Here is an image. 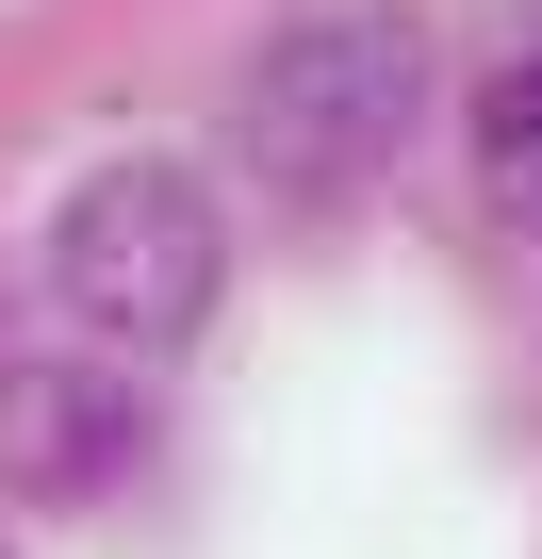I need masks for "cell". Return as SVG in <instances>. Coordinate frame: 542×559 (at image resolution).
Wrapping results in <instances>:
<instances>
[{
    "mask_svg": "<svg viewBox=\"0 0 542 559\" xmlns=\"http://www.w3.org/2000/svg\"><path fill=\"white\" fill-rule=\"evenodd\" d=\"M230 297V214L181 148H116L50 198V313L99 362H181Z\"/></svg>",
    "mask_w": 542,
    "mask_h": 559,
    "instance_id": "2",
    "label": "cell"
},
{
    "mask_svg": "<svg viewBox=\"0 0 542 559\" xmlns=\"http://www.w3.org/2000/svg\"><path fill=\"white\" fill-rule=\"evenodd\" d=\"M148 461V395L99 346H17L0 362V510H99Z\"/></svg>",
    "mask_w": 542,
    "mask_h": 559,
    "instance_id": "3",
    "label": "cell"
},
{
    "mask_svg": "<svg viewBox=\"0 0 542 559\" xmlns=\"http://www.w3.org/2000/svg\"><path fill=\"white\" fill-rule=\"evenodd\" d=\"M460 132H477V198H493L509 230H542V50H509Z\"/></svg>",
    "mask_w": 542,
    "mask_h": 559,
    "instance_id": "4",
    "label": "cell"
},
{
    "mask_svg": "<svg viewBox=\"0 0 542 559\" xmlns=\"http://www.w3.org/2000/svg\"><path fill=\"white\" fill-rule=\"evenodd\" d=\"M427 116V17L411 0H280L230 83V132H246V181L297 198V214H346Z\"/></svg>",
    "mask_w": 542,
    "mask_h": 559,
    "instance_id": "1",
    "label": "cell"
}]
</instances>
